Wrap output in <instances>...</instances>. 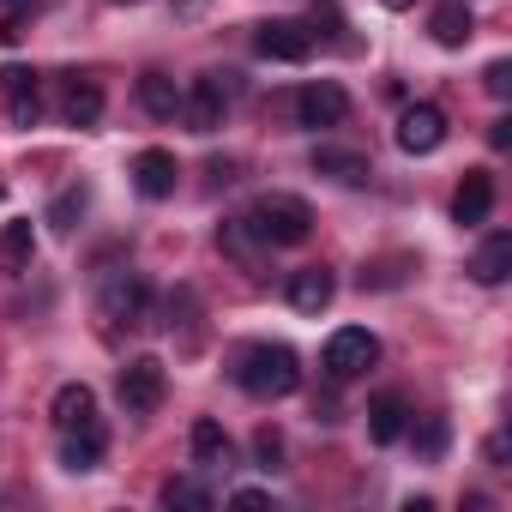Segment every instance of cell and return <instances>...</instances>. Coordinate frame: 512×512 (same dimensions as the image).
I'll return each mask as SVG.
<instances>
[{"mask_svg":"<svg viewBox=\"0 0 512 512\" xmlns=\"http://www.w3.org/2000/svg\"><path fill=\"white\" fill-rule=\"evenodd\" d=\"M235 386H241L247 398H260V404L290 398V392L302 386V356H296L290 344H247L241 362H235Z\"/></svg>","mask_w":512,"mask_h":512,"instance_id":"cell-1","label":"cell"},{"mask_svg":"<svg viewBox=\"0 0 512 512\" xmlns=\"http://www.w3.org/2000/svg\"><path fill=\"white\" fill-rule=\"evenodd\" d=\"M247 229L266 247H302L314 235V205L296 199V193H260L253 211H247Z\"/></svg>","mask_w":512,"mask_h":512,"instance_id":"cell-2","label":"cell"},{"mask_svg":"<svg viewBox=\"0 0 512 512\" xmlns=\"http://www.w3.org/2000/svg\"><path fill=\"white\" fill-rule=\"evenodd\" d=\"M374 362H380V338H374L368 326H338V332L326 338V356H320L326 380H338V386L362 380V374H368Z\"/></svg>","mask_w":512,"mask_h":512,"instance_id":"cell-3","label":"cell"},{"mask_svg":"<svg viewBox=\"0 0 512 512\" xmlns=\"http://www.w3.org/2000/svg\"><path fill=\"white\" fill-rule=\"evenodd\" d=\"M97 314L109 326H145L151 320V290L139 272H109L103 290H97Z\"/></svg>","mask_w":512,"mask_h":512,"instance_id":"cell-4","label":"cell"},{"mask_svg":"<svg viewBox=\"0 0 512 512\" xmlns=\"http://www.w3.org/2000/svg\"><path fill=\"white\" fill-rule=\"evenodd\" d=\"M163 386H169V368H163L157 356H133V362L121 368V380H115L127 416H151V410L163 404Z\"/></svg>","mask_w":512,"mask_h":512,"instance_id":"cell-5","label":"cell"},{"mask_svg":"<svg viewBox=\"0 0 512 512\" xmlns=\"http://www.w3.org/2000/svg\"><path fill=\"white\" fill-rule=\"evenodd\" d=\"M344 115H350V97H344V85L338 79H314V85H302L296 91V127H344Z\"/></svg>","mask_w":512,"mask_h":512,"instance_id":"cell-6","label":"cell"},{"mask_svg":"<svg viewBox=\"0 0 512 512\" xmlns=\"http://www.w3.org/2000/svg\"><path fill=\"white\" fill-rule=\"evenodd\" d=\"M0 103H7V121L13 127L31 133L43 121V79L31 67H7V73H0Z\"/></svg>","mask_w":512,"mask_h":512,"instance_id":"cell-7","label":"cell"},{"mask_svg":"<svg viewBox=\"0 0 512 512\" xmlns=\"http://www.w3.org/2000/svg\"><path fill=\"white\" fill-rule=\"evenodd\" d=\"M446 145V115L434 109V103H410L404 115H398V151L404 157H428V151H440Z\"/></svg>","mask_w":512,"mask_h":512,"instance_id":"cell-8","label":"cell"},{"mask_svg":"<svg viewBox=\"0 0 512 512\" xmlns=\"http://www.w3.org/2000/svg\"><path fill=\"white\" fill-rule=\"evenodd\" d=\"M253 49H260L266 61H308L314 55V25H296V19H272V25H260L253 31Z\"/></svg>","mask_w":512,"mask_h":512,"instance_id":"cell-9","label":"cell"},{"mask_svg":"<svg viewBox=\"0 0 512 512\" xmlns=\"http://www.w3.org/2000/svg\"><path fill=\"white\" fill-rule=\"evenodd\" d=\"M181 115H187V127H193V133H217V127H223V115H229V85H223L217 73L193 79V91L181 97Z\"/></svg>","mask_w":512,"mask_h":512,"instance_id":"cell-10","label":"cell"},{"mask_svg":"<svg viewBox=\"0 0 512 512\" xmlns=\"http://www.w3.org/2000/svg\"><path fill=\"white\" fill-rule=\"evenodd\" d=\"M175 181H181L175 151L151 145V151H139V157H133V187H139L145 199H169V193H175Z\"/></svg>","mask_w":512,"mask_h":512,"instance_id":"cell-11","label":"cell"},{"mask_svg":"<svg viewBox=\"0 0 512 512\" xmlns=\"http://www.w3.org/2000/svg\"><path fill=\"white\" fill-rule=\"evenodd\" d=\"M488 211H494V175L488 169H464V181L452 193V223L476 229V223H488Z\"/></svg>","mask_w":512,"mask_h":512,"instance_id":"cell-12","label":"cell"},{"mask_svg":"<svg viewBox=\"0 0 512 512\" xmlns=\"http://www.w3.org/2000/svg\"><path fill=\"white\" fill-rule=\"evenodd\" d=\"M109 452V434L103 422H79V428H61V464L67 470H97Z\"/></svg>","mask_w":512,"mask_h":512,"instance_id":"cell-13","label":"cell"},{"mask_svg":"<svg viewBox=\"0 0 512 512\" xmlns=\"http://www.w3.org/2000/svg\"><path fill=\"white\" fill-rule=\"evenodd\" d=\"M187 446H193V464H199V470H229V464H235V440L223 434L217 416H199L193 434H187Z\"/></svg>","mask_w":512,"mask_h":512,"instance_id":"cell-14","label":"cell"},{"mask_svg":"<svg viewBox=\"0 0 512 512\" xmlns=\"http://www.w3.org/2000/svg\"><path fill=\"white\" fill-rule=\"evenodd\" d=\"M332 296H338V278H332L326 266H302V272L290 278V308H296V314H326Z\"/></svg>","mask_w":512,"mask_h":512,"instance_id":"cell-15","label":"cell"},{"mask_svg":"<svg viewBox=\"0 0 512 512\" xmlns=\"http://www.w3.org/2000/svg\"><path fill=\"white\" fill-rule=\"evenodd\" d=\"M61 115H67L73 127H97V115H103V85L85 79V73H67V85H61Z\"/></svg>","mask_w":512,"mask_h":512,"instance_id":"cell-16","label":"cell"},{"mask_svg":"<svg viewBox=\"0 0 512 512\" xmlns=\"http://www.w3.org/2000/svg\"><path fill=\"white\" fill-rule=\"evenodd\" d=\"M404 428H410V404H404L398 392H380V398L368 404V440H374V446H398Z\"/></svg>","mask_w":512,"mask_h":512,"instance_id":"cell-17","label":"cell"},{"mask_svg":"<svg viewBox=\"0 0 512 512\" xmlns=\"http://www.w3.org/2000/svg\"><path fill=\"white\" fill-rule=\"evenodd\" d=\"M314 169L332 175V181H344V187H362L374 175V163L362 151H350V145H314Z\"/></svg>","mask_w":512,"mask_h":512,"instance_id":"cell-18","label":"cell"},{"mask_svg":"<svg viewBox=\"0 0 512 512\" xmlns=\"http://www.w3.org/2000/svg\"><path fill=\"white\" fill-rule=\"evenodd\" d=\"M428 37L440 49H464L476 37V13L464 7V0H446V7H434V19H428Z\"/></svg>","mask_w":512,"mask_h":512,"instance_id":"cell-19","label":"cell"},{"mask_svg":"<svg viewBox=\"0 0 512 512\" xmlns=\"http://www.w3.org/2000/svg\"><path fill=\"white\" fill-rule=\"evenodd\" d=\"M506 272H512V235L494 229V235L470 253V278H476V284H506Z\"/></svg>","mask_w":512,"mask_h":512,"instance_id":"cell-20","label":"cell"},{"mask_svg":"<svg viewBox=\"0 0 512 512\" xmlns=\"http://www.w3.org/2000/svg\"><path fill=\"white\" fill-rule=\"evenodd\" d=\"M49 416H55V428H79V422H97V392H91V386H79V380H67V386L55 392Z\"/></svg>","mask_w":512,"mask_h":512,"instance_id":"cell-21","label":"cell"},{"mask_svg":"<svg viewBox=\"0 0 512 512\" xmlns=\"http://www.w3.org/2000/svg\"><path fill=\"white\" fill-rule=\"evenodd\" d=\"M139 103H145V115H157V121H175V115H181V91H175L169 73H145V79H139Z\"/></svg>","mask_w":512,"mask_h":512,"instance_id":"cell-22","label":"cell"},{"mask_svg":"<svg viewBox=\"0 0 512 512\" xmlns=\"http://www.w3.org/2000/svg\"><path fill=\"white\" fill-rule=\"evenodd\" d=\"M163 506H187V512H211L217 500H211V488H205V482H193V476H169V482H163Z\"/></svg>","mask_w":512,"mask_h":512,"instance_id":"cell-23","label":"cell"},{"mask_svg":"<svg viewBox=\"0 0 512 512\" xmlns=\"http://www.w3.org/2000/svg\"><path fill=\"white\" fill-rule=\"evenodd\" d=\"M0 260H7V266H31L37 260V229L31 223H7V229H0Z\"/></svg>","mask_w":512,"mask_h":512,"instance_id":"cell-24","label":"cell"},{"mask_svg":"<svg viewBox=\"0 0 512 512\" xmlns=\"http://www.w3.org/2000/svg\"><path fill=\"white\" fill-rule=\"evenodd\" d=\"M85 205H91V187H61V193H55V205H49V223L67 235V229L85 217Z\"/></svg>","mask_w":512,"mask_h":512,"instance_id":"cell-25","label":"cell"},{"mask_svg":"<svg viewBox=\"0 0 512 512\" xmlns=\"http://www.w3.org/2000/svg\"><path fill=\"white\" fill-rule=\"evenodd\" d=\"M37 7H43V0H0V37L19 43V37H25V25L37 19Z\"/></svg>","mask_w":512,"mask_h":512,"instance_id":"cell-26","label":"cell"},{"mask_svg":"<svg viewBox=\"0 0 512 512\" xmlns=\"http://www.w3.org/2000/svg\"><path fill=\"white\" fill-rule=\"evenodd\" d=\"M253 464H260L266 476L284 464V434H278V428H260V434H253Z\"/></svg>","mask_w":512,"mask_h":512,"instance_id":"cell-27","label":"cell"},{"mask_svg":"<svg viewBox=\"0 0 512 512\" xmlns=\"http://www.w3.org/2000/svg\"><path fill=\"white\" fill-rule=\"evenodd\" d=\"M416 452H422V458H440V452H446V416H422V428H416Z\"/></svg>","mask_w":512,"mask_h":512,"instance_id":"cell-28","label":"cell"},{"mask_svg":"<svg viewBox=\"0 0 512 512\" xmlns=\"http://www.w3.org/2000/svg\"><path fill=\"white\" fill-rule=\"evenodd\" d=\"M482 91L506 103V97H512V61H488V67H482Z\"/></svg>","mask_w":512,"mask_h":512,"instance_id":"cell-29","label":"cell"},{"mask_svg":"<svg viewBox=\"0 0 512 512\" xmlns=\"http://www.w3.org/2000/svg\"><path fill=\"white\" fill-rule=\"evenodd\" d=\"M229 506H272V494H266V488H235Z\"/></svg>","mask_w":512,"mask_h":512,"instance_id":"cell-30","label":"cell"},{"mask_svg":"<svg viewBox=\"0 0 512 512\" xmlns=\"http://www.w3.org/2000/svg\"><path fill=\"white\" fill-rule=\"evenodd\" d=\"M488 145L506 151V145H512V121H494V127H488Z\"/></svg>","mask_w":512,"mask_h":512,"instance_id":"cell-31","label":"cell"},{"mask_svg":"<svg viewBox=\"0 0 512 512\" xmlns=\"http://www.w3.org/2000/svg\"><path fill=\"white\" fill-rule=\"evenodd\" d=\"M482 458H488V464H506V434H488V446H482Z\"/></svg>","mask_w":512,"mask_h":512,"instance_id":"cell-32","label":"cell"},{"mask_svg":"<svg viewBox=\"0 0 512 512\" xmlns=\"http://www.w3.org/2000/svg\"><path fill=\"white\" fill-rule=\"evenodd\" d=\"M386 7H392V13H404V7H410V0H386Z\"/></svg>","mask_w":512,"mask_h":512,"instance_id":"cell-33","label":"cell"},{"mask_svg":"<svg viewBox=\"0 0 512 512\" xmlns=\"http://www.w3.org/2000/svg\"><path fill=\"white\" fill-rule=\"evenodd\" d=\"M121 7H139V0H121Z\"/></svg>","mask_w":512,"mask_h":512,"instance_id":"cell-34","label":"cell"},{"mask_svg":"<svg viewBox=\"0 0 512 512\" xmlns=\"http://www.w3.org/2000/svg\"><path fill=\"white\" fill-rule=\"evenodd\" d=\"M0 199H7V187H0Z\"/></svg>","mask_w":512,"mask_h":512,"instance_id":"cell-35","label":"cell"}]
</instances>
